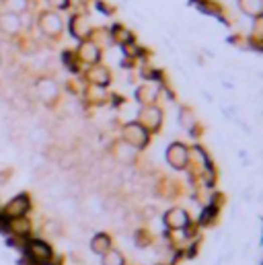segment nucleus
I'll list each match as a JSON object with an SVG mask.
<instances>
[{
  "instance_id": "1",
  "label": "nucleus",
  "mask_w": 263,
  "mask_h": 265,
  "mask_svg": "<svg viewBox=\"0 0 263 265\" xmlns=\"http://www.w3.org/2000/svg\"><path fill=\"white\" fill-rule=\"evenodd\" d=\"M29 208V200H27V195H19L15 197V200L7 206V216H13V218H21L25 214V210Z\"/></svg>"
},
{
  "instance_id": "2",
  "label": "nucleus",
  "mask_w": 263,
  "mask_h": 265,
  "mask_svg": "<svg viewBox=\"0 0 263 265\" xmlns=\"http://www.w3.org/2000/svg\"><path fill=\"white\" fill-rule=\"evenodd\" d=\"M29 257L33 261H37V263L48 261L50 259V247L46 245V242H41V240H33L29 245Z\"/></svg>"
},
{
  "instance_id": "3",
  "label": "nucleus",
  "mask_w": 263,
  "mask_h": 265,
  "mask_svg": "<svg viewBox=\"0 0 263 265\" xmlns=\"http://www.w3.org/2000/svg\"><path fill=\"white\" fill-rule=\"evenodd\" d=\"M19 27H21V23H19V19H17L15 13H5V15H0V29H3L5 33L13 35V33L19 31Z\"/></svg>"
},
{
  "instance_id": "4",
  "label": "nucleus",
  "mask_w": 263,
  "mask_h": 265,
  "mask_svg": "<svg viewBox=\"0 0 263 265\" xmlns=\"http://www.w3.org/2000/svg\"><path fill=\"white\" fill-rule=\"evenodd\" d=\"M37 88H39V97H41L43 101H46V103L54 101L56 95H58V88H56V84H54L52 80H39Z\"/></svg>"
},
{
  "instance_id": "5",
  "label": "nucleus",
  "mask_w": 263,
  "mask_h": 265,
  "mask_svg": "<svg viewBox=\"0 0 263 265\" xmlns=\"http://www.w3.org/2000/svg\"><path fill=\"white\" fill-rule=\"evenodd\" d=\"M60 27H62V23H60V19L56 15H43L41 17V29L48 35H56L60 31Z\"/></svg>"
},
{
  "instance_id": "6",
  "label": "nucleus",
  "mask_w": 263,
  "mask_h": 265,
  "mask_svg": "<svg viewBox=\"0 0 263 265\" xmlns=\"http://www.w3.org/2000/svg\"><path fill=\"white\" fill-rule=\"evenodd\" d=\"M11 230L15 232V234H27L29 232V222L25 218H15V220H11Z\"/></svg>"
},
{
  "instance_id": "7",
  "label": "nucleus",
  "mask_w": 263,
  "mask_h": 265,
  "mask_svg": "<svg viewBox=\"0 0 263 265\" xmlns=\"http://www.w3.org/2000/svg\"><path fill=\"white\" fill-rule=\"evenodd\" d=\"M243 9L247 11V13H259L261 9H263V3L261 0H243Z\"/></svg>"
},
{
  "instance_id": "8",
  "label": "nucleus",
  "mask_w": 263,
  "mask_h": 265,
  "mask_svg": "<svg viewBox=\"0 0 263 265\" xmlns=\"http://www.w3.org/2000/svg\"><path fill=\"white\" fill-rule=\"evenodd\" d=\"M7 5L13 13H19V11H25L27 7V0H7Z\"/></svg>"
},
{
  "instance_id": "9",
  "label": "nucleus",
  "mask_w": 263,
  "mask_h": 265,
  "mask_svg": "<svg viewBox=\"0 0 263 265\" xmlns=\"http://www.w3.org/2000/svg\"><path fill=\"white\" fill-rule=\"evenodd\" d=\"M105 265H119V257L111 255V257H109V259H105Z\"/></svg>"
},
{
  "instance_id": "10",
  "label": "nucleus",
  "mask_w": 263,
  "mask_h": 265,
  "mask_svg": "<svg viewBox=\"0 0 263 265\" xmlns=\"http://www.w3.org/2000/svg\"><path fill=\"white\" fill-rule=\"evenodd\" d=\"M52 5H56V7H64L66 5V0H50Z\"/></svg>"
}]
</instances>
